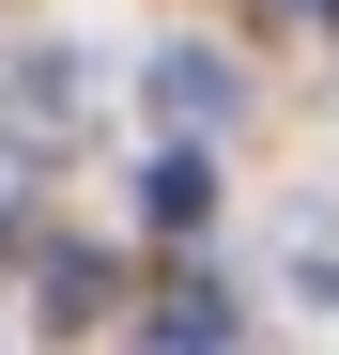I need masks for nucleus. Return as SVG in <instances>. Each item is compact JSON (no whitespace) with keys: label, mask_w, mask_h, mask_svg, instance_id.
I'll use <instances>...</instances> for the list:
<instances>
[{"label":"nucleus","mask_w":339,"mask_h":355,"mask_svg":"<svg viewBox=\"0 0 339 355\" xmlns=\"http://www.w3.org/2000/svg\"><path fill=\"white\" fill-rule=\"evenodd\" d=\"M232 62H216V46H154V124H232Z\"/></svg>","instance_id":"nucleus-1"},{"label":"nucleus","mask_w":339,"mask_h":355,"mask_svg":"<svg viewBox=\"0 0 339 355\" xmlns=\"http://www.w3.org/2000/svg\"><path fill=\"white\" fill-rule=\"evenodd\" d=\"M0 124H16V139H62L77 124V62H62V46H46V62H0Z\"/></svg>","instance_id":"nucleus-2"},{"label":"nucleus","mask_w":339,"mask_h":355,"mask_svg":"<svg viewBox=\"0 0 339 355\" xmlns=\"http://www.w3.org/2000/svg\"><path fill=\"white\" fill-rule=\"evenodd\" d=\"M232 324H247V309H232V293H216V278H170L154 309H139V340H185V355H216Z\"/></svg>","instance_id":"nucleus-3"},{"label":"nucleus","mask_w":339,"mask_h":355,"mask_svg":"<svg viewBox=\"0 0 339 355\" xmlns=\"http://www.w3.org/2000/svg\"><path fill=\"white\" fill-rule=\"evenodd\" d=\"M139 216H154V232H201V216H216V170H201L185 139H170V155L139 170Z\"/></svg>","instance_id":"nucleus-4"},{"label":"nucleus","mask_w":339,"mask_h":355,"mask_svg":"<svg viewBox=\"0 0 339 355\" xmlns=\"http://www.w3.org/2000/svg\"><path fill=\"white\" fill-rule=\"evenodd\" d=\"M31 293H46V324H108V263H93V248H46Z\"/></svg>","instance_id":"nucleus-5"},{"label":"nucleus","mask_w":339,"mask_h":355,"mask_svg":"<svg viewBox=\"0 0 339 355\" xmlns=\"http://www.w3.org/2000/svg\"><path fill=\"white\" fill-rule=\"evenodd\" d=\"M0 263H16V216H0Z\"/></svg>","instance_id":"nucleus-6"}]
</instances>
